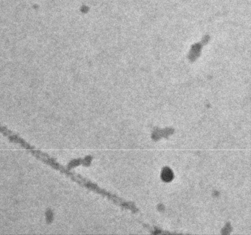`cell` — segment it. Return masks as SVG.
<instances>
[{"label": "cell", "instance_id": "cell-1", "mask_svg": "<svg viewBox=\"0 0 251 235\" xmlns=\"http://www.w3.org/2000/svg\"><path fill=\"white\" fill-rule=\"evenodd\" d=\"M162 178L165 181H170L173 179L172 172L170 170V168H165L162 172Z\"/></svg>", "mask_w": 251, "mask_h": 235}]
</instances>
